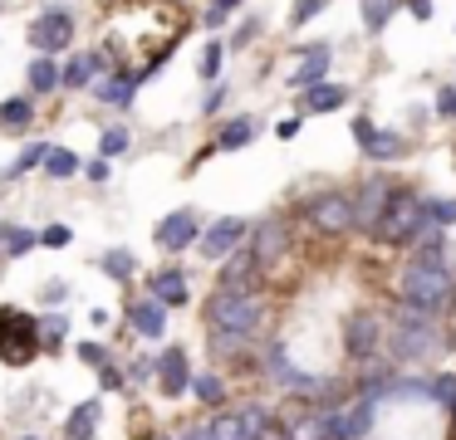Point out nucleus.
<instances>
[{
  "mask_svg": "<svg viewBox=\"0 0 456 440\" xmlns=\"http://www.w3.org/2000/svg\"><path fill=\"white\" fill-rule=\"evenodd\" d=\"M452 299H456V279H452V269H446V260L442 254H417L403 274V303L412 313L436 318V313L452 308Z\"/></svg>",
  "mask_w": 456,
  "mask_h": 440,
  "instance_id": "obj_1",
  "label": "nucleus"
},
{
  "mask_svg": "<svg viewBox=\"0 0 456 440\" xmlns=\"http://www.w3.org/2000/svg\"><path fill=\"white\" fill-rule=\"evenodd\" d=\"M436 342H442L436 318L412 313V308H397L393 332H387V352H393V362H427L436 352Z\"/></svg>",
  "mask_w": 456,
  "mask_h": 440,
  "instance_id": "obj_2",
  "label": "nucleus"
},
{
  "mask_svg": "<svg viewBox=\"0 0 456 440\" xmlns=\"http://www.w3.org/2000/svg\"><path fill=\"white\" fill-rule=\"evenodd\" d=\"M427 230V215H422V196L403 191V186H393V196H387L383 215H378L373 235L387 244H412L417 235Z\"/></svg>",
  "mask_w": 456,
  "mask_h": 440,
  "instance_id": "obj_3",
  "label": "nucleus"
},
{
  "mask_svg": "<svg viewBox=\"0 0 456 440\" xmlns=\"http://www.w3.org/2000/svg\"><path fill=\"white\" fill-rule=\"evenodd\" d=\"M260 299L256 293H236V289H221L216 299L207 303V318H211V328H221V332H256L260 328Z\"/></svg>",
  "mask_w": 456,
  "mask_h": 440,
  "instance_id": "obj_4",
  "label": "nucleus"
},
{
  "mask_svg": "<svg viewBox=\"0 0 456 440\" xmlns=\"http://www.w3.org/2000/svg\"><path fill=\"white\" fill-rule=\"evenodd\" d=\"M40 352V323L20 308H0V362L25 367Z\"/></svg>",
  "mask_w": 456,
  "mask_h": 440,
  "instance_id": "obj_5",
  "label": "nucleus"
},
{
  "mask_svg": "<svg viewBox=\"0 0 456 440\" xmlns=\"http://www.w3.org/2000/svg\"><path fill=\"white\" fill-rule=\"evenodd\" d=\"M265 372H270V381H275V387L295 391V396H314V401L334 396V387H324V381H319V377H309V372H299L295 362H289L285 342H275V348L265 352Z\"/></svg>",
  "mask_w": 456,
  "mask_h": 440,
  "instance_id": "obj_6",
  "label": "nucleus"
},
{
  "mask_svg": "<svg viewBox=\"0 0 456 440\" xmlns=\"http://www.w3.org/2000/svg\"><path fill=\"white\" fill-rule=\"evenodd\" d=\"M305 220L314 225L319 235H344V230H354V205H348V196L324 191L305 205Z\"/></svg>",
  "mask_w": 456,
  "mask_h": 440,
  "instance_id": "obj_7",
  "label": "nucleus"
},
{
  "mask_svg": "<svg viewBox=\"0 0 456 440\" xmlns=\"http://www.w3.org/2000/svg\"><path fill=\"white\" fill-rule=\"evenodd\" d=\"M69 39H74V20L64 15V10H45V15L30 25V44L40 49V54H60Z\"/></svg>",
  "mask_w": 456,
  "mask_h": 440,
  "instance_id": "obj_8",
  "label": "nucleus"
},
{
  "mask_svg": "<svg viewBox=\"0 0 456 440\" xmlns=\"http://www.w3.org/2000/svg\"><path fill=\"white\" fill-rule=\"evenodd\" d=\"M354 137H358V147H363V156H373V162H397V156H403V132L373 127L368 117H354Z\"/></svg>",
  "mask_w": 456,
  "mask_h": 440,
  "instance_id": "obj_9",
  "label": "nucleus"
},
{
  "mask_svg": "<svg viewBox=\"0 0 456 440\" xmlns=\"http://www.w3.org/2000/svg\"><path fill=\"white\" fill-rule=\"evenodd\" d=\"M246 250L256 254V264H260V269L280 264V260H285V250H289V230H285V220H260Z\"/></svg>",
  "mask_w": 456,
  "mask_h": 440,
  "instance_id": "obj_10",
  "label": "nucleus"
},
{
  "mask_svg": "<svg viewBox=\"0 0 456 440\" xmlns=\"http://www.w3.org/2000/svg\"><path fill=\"white\" fill-rule=\"evenodd\" d=\"M387 196H393V181H383V176H373V181H363V191L354 196V230H373L378 215H383Z\"/></svg>",
  "mask_w": 456,
  "mask_h": 440,
  "instance_id": "obj_11",
  "label": "nucleus"
},
{
  "mask_svg": "<svg viewBox=\"0 0 456 440\" xmlns=\"http://www.w3.org/2000/svg\"><path fill=\"white\" fill-rule=\"evenodd\" d=\"M378 342H383V328H378L373 313H348V323H344V348H348V357H358V362L373 357Z\"/></svg>",
  "mask_w": 456,
  "mask_h": 440,
  "instance_id": "obj_12",
  "label": "nucleus"
},
{
  "mask_svg": "<svg viewBox=\"0 0 456 440\" xmlns=\"http://www.w3.org/2000/svg\"><path fill=\"white\" fill-rule=\"evenodd\" d=\"M197 215L191 211H172L167 220L152 230V240H158V250H167V254H177V250H187V244H197Z\"/></svg>",
  "mask_w": 456,
  "mask_h": 440,
  "instance_id": "obj_13",
  "label": "nucleus"
},
{
  "mask_svg": "<svg viewBox=\"0 0 456 440\" xmlns=\"http://www.w3.org/2000/svg\"><path fill=\"white\" fill-rule=\"evenodd\" d=\"M221 289H236V293H256V279H260V264L250 250H231L221 254Z\"/></svg>",
  "mask_w": 456,
  "mask_h": 440,
  "instance_id": "obj_14",
  "label": "nucleus"
},
{
  "mask_svg": "<svg viewBox=\"0 0 456 440\" xmlns=\"http://www.w3.org/2000/svg\"><path fill=\"white\" fill-rule=\"evenodd\" d=\"M240 240H246V220H236V215H226V220H216L207 235H197V250L207 254V260H221V254H231Z\"/></svg>",
  "mask_w": 456,
  "mask_h": 440,
  "instance_id": "obj_15",
  "label": "nucleus"
},
{
  "mask_svg": "<svg viewBox=\"0 0 456 440\" xmlns=\"http://www.w3.org/2000/svg\"><path fill=\"white\" fill-rule=\"evenodd\" d=\"M187 381H191L187 352H182V348H167V352L158 357V387L167 391V396H182V391H187Z\"/></svg>",
  "mask_w": 456,
  "mask_h": 440,
  "instance_id": "obj_16",
  "label": "nucleus"
},
{
  "mask_svg": "<svg viewBox=\"0 0 456 440\" xmlns=\"http://www.w3.org/2000/svg\"><path fill=\"white\" fill-rule=\"evenodd\" d=\"M299 54H305V68H295V74H289V88L324 84V74H329V59H334V49H329V44H305Z\"/></svg>",
  "mask_w": 456,
  "mask_h": 440,
  "instance_id": "obj_17",
  "label": "nucleus"
},
{
  "mask_svg": "<svg viewBox=\"0 0 456 440\" xmlns=\"http://www.w3.org/2000/svg\"><path fill=\"white\" fill-rule=\"evenodd\" d=\"M128 323L142 332V338H162V332H167V303H158V299L128 303Z\"/></svg>",
  "mask_w": 456,
  "mask_h": 440,
  "instance_id": "obj_18",
  "label": "nucleus"
},
{
  "mask_svg": "<svg viewBox=\"0 0 456 440\" xmlns=\"http://www.w3.org/2000/svg\"><path fill=\"white\" fill-rule=\"evenodd\" d=\"M99 74H103V54H74L60 68V88H89Z\"/></svg>",
  "mask_w": 456,
  "mask_h": 440,
  "instance_id": "obj_19",
  "label": "nucleus"
},
{
  "mask_svg": "<svg viewBox=\"0 0 456 440\" xmlns=\"http://www.w3.org/2000/svg\"><path fill=\"white\" fill-rule=\"evenodd\" d=\"M148 289H152V299H158V303L177 308V303H187V274H182V269H158L148 279Z\"/></svg>",
  "mask_w": 456,
  "mask_h": 440,
  "instance_id": "obj_20",
  "label": "nucleus"
},
{
  "mask_svg": "<svg viewBox=\"0 0 456 440\" xmlns=\"http://www.w3.org/2000/svg\"><path fill=\"white\" fill-rule=\"evenodd\" d=\"M373 416H378L373 396H358L348 411H338V420H344V440H363L368 430H373Z\"/></svg>",
  "mask_w": 456,
  "mask_h": 440,
  "instance_id": "obj_21",
  "label": "nucleus"
},
{
  "mask_svg": "<svg viewBox=\"0 0 456 440\" xmlns=\"http://www.w3.org/2000/svg\"><path fill=\"white\" fill-rule=\"evenodd\" d=\"M133 88H138V78H133L128 68H118L113 78H103V74L94 78V93H99L103 103H113V108H128L133 103Z\"/></svg>",
  "mask_w": 456,
  "mask_h": 440,
  "instance_id": "obj_22",
  "label": "nucleus"
},
{
  "mask_svg": "<svg viewBox=\"0 0 456 440\" xmlns=\"http://www.w3.org/2000/svg\"><path fill=\"white\" fill-rule=\"evenodd\" d=\"M348 103L344 84H309L305 88V113H334V108Z\"/></svg>",
  "mask_w": 456,
  "mask_h": 440,
  "instance_id": "obj_23",
  "label": "nucleus"
},
{
  "mask_svg": "<svg viewBox=\"0 0 456 440\" xmlns=\"http://www.w3.org/2000/svg\"><path fill=\"white\" fill-rule=\"evenodd\" d=\"M99 416H103V406H99V401H79V406L69 411V426H64V440H94V430H99Z\"/></svg>",
  "mask_w": 456,
  "mask_h": 440,
  "instance_id": "obj_24",
  "label": "nucleus"
},
{
  "mask_svg": "<svg viewBox=\"0 0 456 440\" xmlns=\"http://www.w3.org/2000/svg\"><path fill=\"white\" fill-rule=\"evenodd\" d=\"M40 166H45V176H54V181H69L74 172H79V156L69 152V147H45V156H40Z\"/></svg>",
  "mask_w": 456,
  "mask_h": 440,
  "instance_id": "obj_25",
  "label": "nucleus"
},
{
  "mask_svg": "<svg viewBox=\"0 0 456 440\" xmlns=\"http://www.w3.org/2000/svg\"><path fill=\"white\" fill-rule=\"evenodd\" d=\"M250 137H256V123L250 117H231L216 137V152H240V147H250Z\"/></svg>",
  "mask_w": 456,
  "mask_h": 440,
  "instance_id": "obj_26",
  "label": "nucleus"
},
{
  "mask_svg": "<svg viewBox=\"0 0 456 440\" xmlns=\"http://www.w3.org/2000/svg\"><path fill=\"white\" fill-rule=\"evenodd\" d=\"M30 123H35L30 98H5V103H0V127H5V132H25Z\"/></svg>",
  "mask_w": 456,
  "mask_h": 440,
  "instance_id": "obj_27",
  "label": "nucleus"
},
{
  "mask_svg": "<svg viewBox=\"0 0 456 440\" xmlns=\"http://www.w3.org/2000/svg\"><path fill=\"white\" fill-rule=\"evenodd\" d=\"M187 391L201 401V406H221V401H226V381H221L216 372H201V377H191Z\"/></svg>",
  "mask_w": 456,
  "mask_h": 440,
  "instance_id": "obj_28",
  "label": "nucleus"
},
{
  "mask_svg": "<svg viewBox=\"0 0 456 440\" xmlns=\"http://www.w3.org/2000/svg\"><path fill=\"white\" fill-rule=\"evenodd\" d=\"M30 88L35 93H54V88H60V64H54V54H40L30 64Z\"/></svg>",
  "mask_w": 456,
  "mask_h": 440,
  "instance_id": "obj_29",
  "label": "nucleus"
},
{
  "mask_svg": "<svg viewBox=\"0 0 456 440\" xmlns=\"http://www.w3.org/2000/svg\"><path fill=\"white\" fill-rule=\"evenodd\" d=\"M133 269H138V260H133V250H109V254H103V274H109V279L128 284V279H133Z\"/></svg>",
  "mask_w": 456,
  "mask_h": 440,
  "instance_id": "obj_30",
  "label": "nucleus"
},
{
  "mask_svg": "<svg viewBox=\"0 0 456 440\" xmlns=\"http://www.w3.org/2000/svg\"><path fill=\"white\" fill-rule=\"evenodd\" d=\"M422 215H427V225L446 230V225H456V201H436V196H422Z\"/></svg>",
  "mask_w": 456,
  "mask_h": 440,
  "instance_id": "obj_31",
  "label": "nucleus"
},
{
  "mask_svg": "<svg viewBox=\"0 0 456 440\" xmlns=\"http://www.w3.org/2000/svg\"><path fill=\"white\" fill-rule=\"evenodd\" d=\"M427 401H432V406H446V411H452V406H456V372H446V377H432V381H427Z\"/></svg>",
  "mask_w": 456,
  "mask_h": 440,
  "instance_id": "obj_32",
  "label": "nucleus"
},
{
  "mask_svg": "<svg viewBox=\"0 0 456 440\" xmlns=\"http://www.w3.org/2000/svg\"><path fill=\"white\" fill-rule=\"evenodd\" d=\"M393 10H397V0H363V29H368V35H378V29L393 20Z\"/></svg>",
  "mask_w": 456,
  "mask_h": 440,
  "instance_id": "obj_33",
  "label": "nucleus"
},
{
  "mask_svg": "<svg viewBox=\"0 0 456 440\" xmlns=\"http://www.w3.org/2000/svg\"><path fill=\"white\" fill-rule=\"evenodd\" d=\"M35 230H25V225H11V230H0V250L5 254H25V250H35Z\"/></svg>",
  "mask_w": 456,
  "mask_h": 440,
  "instance_id": "obj_34",
  "label": "nucleus"
},
{
  "mask_svg": "<svg viewBox=\"0 0 456 440\" xmlns=\"http://www.w3.org/2000/svg\"><path fill=\"white\" fill-rule=\"evenodd\" d=\"M207 436H211V440H246V430H240L236 411H221V416L207 426Z\"/></svg>",
  "mask_w": 456,
  "mask_h": 440,
  "instance_id": "obj_35",
  "label": "nucleus"
},
{
  "mask_svg": "<svg viewBox=\"0 0 456 440\" xmlns=\"http://www.w3.org/2000/svg\"><path fill=\"white\" fill-rule=\"evenodd\" d=\"M236 420H240V430H246V440H256V436H260V426L270 420V411H265V406H256V401H246V406L236 411Z\"/></svg>",
  "mask_w": 456,
  "mask_h": 440,
  "instance_id": "obj_36",
  "label": "nucleus"
},
{
  "mask_svg": "<svg viewBox=\"0 0 456 440\" xmlns=\"http://www.w3.org/2000/svg\"><path fill=\"white\" fill-rule=\"evenodd\" d=\"M133 147V137H128V127H109V132L99 137V152L103 156H123Z\"/></svg>",
  "mask_w": 456,
  "mask_h": 440,
  "instance_id": "obj_37",
  "label": "nucleus"
},
{
  "mask_svg": "<svg viewBox=\"0 0 456 440\" xmlns=\"http://www.w3.org/2000/svg\"><path fill=\"white\" fill-rule=\"evenodd\" d=\"M197 74L207 78V84H211V78H221V44H216V39H211V44L201 49V64H197Z\"/></svg>",
  "mask_w": 456,
  "mask_h": 440,
  "instance_id": "obj_38",
  "label": "nucleus"
},
{
  "mask_svg": "<svg viewBox=\"0 0 456 440\" xmlns=\"http://www.w3.org/2000/svg\"><path fill=\"white\" fill-rule=\"evenodd\" d=\"M45 147H50V142H30V147H25L20 156H15V166H11V172H5V176H20V172H30V166H40Z\"/></svg>",
  "mask_w": 456,
  "mask_h": 440,
  "instance_id": "obj_39",
  "label": "nucleus"
},
{
  "mask_svg": "<svg viewBox=\"0 0 456 440\" xmlns=\"http://www.w3.org/2000/svg\"><path fill=\"white\" fill-rule=\"evenodd\" d=\"M35 240H40L45 250H64V244L74 240V230H69V225H50V230H45V235H35Z\"/></svg>",
  "mask_w": 456,
  "mask_h": 440,
  "instance_id": "obj_40",
  "label": "nucleus"
},
{
  "mask_svg": "<svg viewBox=\"0 0 456 440\" xmlns=\"http://www.w3.org/2000/svg\"><path fill=\"white\" fill-rule=\"evenodd\" d=\"M79 357L89 362V367H103V362H109V352H103L99 342H79Z\"/></svg>",
  "mask_w": 456,
  "mask_h": 440,
  "instance_id": "obj_41",
  "label": "nucleus"
},
{
  "mask_svg": "<svg viewBox=\"0 0 456 440\" xmlns=\"http://www.w3.org/2000/svg\"><path fill=\"white\" fill-rule=\"evenodd\" d=\"M256 35H260V25H256V20H246V25H240L236 35H231V49H246V44H250V39H256Z\"/></svg>",
  "mask_w": 456,
  "mask_h": 440,
  "instance_id": "obj_42",
  "label": "nucleus"
},
{
  "mask_svg": "<svg viewBox=\"0 0 456 440\" xmlns=\"http://www.w3.org/2000/svg\"><path fill=\"white\" fill-rule=\"evenodd\" d=\"M256 440H289V426H285V420H265Z\"/></svg>",
  "mask_w": 456,
  "mask_h": 440,
  "instance_id": "obj_43",
  "label": "nucleus"
},
{
  "mask_svg": "<svg viewBox=\"0 0 456 440\" xmlns=\"http://www.w3.org/2000/svg\"><path fill=\"white\" fill-rule=\"evenodd\" d=\"M319 10H324V0H299V5H295V25H305V20H314Z\"/></svg>",
  "mask_w": 456,
  "mask_h": 440,
  "instance_id": "obj_44",
  "label": "nucleus"
},
{
  "mask_svg": "<svg viewBox=\"0 0 456 440\" xmlns=\"http://www.w3.org/2000/svg\"><path fill=\"white\" fill-rule=\"evenodd\" d=\"M436 113H442V117H456V88H442V98H436Z\"/></svg>",
  "mask_w": 456,
  "mask_h": 440,
  "instance_id": "obj_45",
  "label": "nucleus"
},
{
  "mask_svg": "<svg viewBox=\"0 0 456 440\" xmlns=\"http://www.w3.org/2000/svg\"><path fill=\"white\" fill-rule=\"evenodd\" d=\"M275 132H280V142H285V137H295V132H299V117H280Z\"/></svg>",
  "mask_w": 456,
  "mask_h": 440,
  "instance_id": "obj_46",
  "label": "nucleus"
},
{
  "mask_svg": "<svg viewBox=\"0 0 456 440\" xmlns=\"http://www.w3.org/2000/svg\"><path fill=\"white\" fill-rule=\"evenodd\" d=\"M99 372H103V387H109V391H118V387H123V377H118V367H109V362H103V367H99Z\"/></svg>",
  "mask_w": 456,
  "mask_h": 440,
  "instance_id": "obj_47",
  "label": "nucleus"
},
{
  "mask_svg": "<svg viewBox=\"0 0 456 440\" xmlns=\"http://www.w3.org/2000/svg\"><path fill=\"white\" fill-rule=\"evenodd\" d=\"M407 10H412L417 20H427V15H432V0H407Z\"/></svg>",
  "mask_w": 456,
  "mask_h": 440,
  "instance_id": "obj_48",
  "label": "nucleus"
},
{
  "mask_svg": "<svg viewBox=\"0 0 456 440\" xmlns=\"http://www.w3.org/2000/svg\"><path fill=\"white\" fill-rule=\"evenodd\" d=\"M231 5H240V0H216V5H211V10H221V15H226Z\"/></svg>",
  "mask_w": 456,
  "mask_h": 440,
  "instance_id": "obj_49",
  "label": "nucleus"
},
{
  "mask_svg": "<svg viewBox=\"0 0 456 440\" xmlns=\"http://www.w3.org/2000/svg\"><path fill=\"white\" fill-rule=\"evenodd\" d=\"M182 440H211V436H207V430H187Z\"/></svg>",
  "mask_w": 456,
  "mask_h": 440,
  "instance_id": "obj_50",
  "label": "nucleus"
},
{
  "mask_svg": "<svg viewBox=\"0 0 456 440\" xmlns=\"http://www.w3.org/2000/svg\"><path fill=\"white\" fill-rule=\"evenodd\" d=\"M20 440H35V436H20Z\"/></svg>",
  "mask_w": 456,
  "mask_h": 440,
  "instance_id": "obj_51",
  "label": "nucleus"
},
{
  "mask_svg": "<svg viewBox=\"0 0 456 440\" xmlns=\"http://www.w3.org/2000/svg\"><path fill=\"white\" fill-rule=\"evenodd\" d=\"M452 416H456V406H452Z\"/></svg>",
  "mask_w": 456,
  "mask_h": 440,
  "instance_id": "obj_52",
  "label": "nucleus"
}]
</instances>
